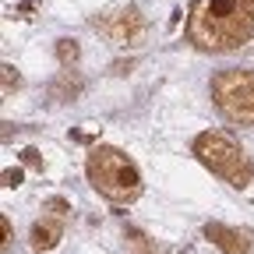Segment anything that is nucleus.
<instances>
[{
  "mask_svg": "<svg viewBox=\"0 0 254 254\" xmlns=\"http://www.w3.org/2000/svg\"><path fill=\"white\" fill-rule=\"evenodd\" d=\"M254 36V0H194L187 11V39L205 53L240 50Z\"/></svg>",
  "mask_w": 254,
  "mask_h": 254,
  "instance_id": "nucleus-1",
  "label": "nucleus"
},
{
  "mask_svg": "<svg viewBox=\"0 0 254 254\" xmlns=\"http://www.w3.org/2000/svg\"><path fill=\"white\" fill-rule=\"evenodd\" d=\"M85 173H88V184L113 205H131L141 194V173L134 159L113 145L92 148L85 159Z\"/></svg>",
  "mask_w": 254,
  "mask_h": 254,
  "instance_id": "nucleus-2",
  "label": "nucleus"
},
{
  "mask_svg": "<svg viewBox=\"0 0 254 254\" xmlns=\"http://www.w3.org/2000/svg\"><path fill=\"white\" fill-rule=\"evenodd\" d=\"M190 152L198 155V163L205 170H212L215 177H222L233 187H247L254 177V163L247 159V152L222 131H201L190 141Z\"/></svg>",
  "mask_w": 254,
  "mask_h": 254,
  "instance_id": "nucleus-3",
  "label": "nucleus"
},
{
  "mask_svg": "<svg viewBox=\"0 0 254 254\" xmlns=\"http://www.w3.org/2000/svg\"><path fill=\"white\" fill-rule=\"evenodd\" d=\"M215 110L230 124H254V71L230 67L212 78Z\"/></svg>",
  "mask_w": 254,
  "mask_h": 254,
  "instance_id": "nucleus-4",
  "label": "nucleus"
},
{
  "mask_svg": "<svg viewBox=\"0 0 254 254\" xmlns=\"http://www.w3.org/2000/svg\"><path fill=\"white\" fill-rule=\"evenodd\" d=\"M64 230H67V205H64L60 198H53L46 205V212L32 222V233H28V247L36 254H46L53 251L60 240H64Z\"/></svg>",
  "mask_w": 254,
  "mask_h": 254,
  "instance_id": "nucleus-5",
  "label": "nucleus"
},
{
  "mask_svg": "<svg viewBox=\"0 0 254 254\" xmlns=\"http://www.w3.org/2000/svg\"><path fill=\"white\" fill-rule=\"evenodd\" d=\"M95 28H99L103 36H110L113 43H120V46H134L145 36V18H141L138 7H124V11H113L103 21L95 18Z\"/></svg>",
  "mask_w": 254,
  "mask_h": 254,
  "instance_id": "nucleus-6",
  "label": "nucleus"
},
{
  "mask_svg": "<svg viewBox=\"0 0 254 254\" xmlns=\"http://www.w3.org/2000/svg\"><path fill=\"white\" fill-rule=\"evenodd\" d=\"M205 237L222 251V254H251L254 247V233L251 230H237V226H222V222H208Z\"/></svg>",
  "mask_w": 254,
  "mask_h": 254,
  "instance_id": "nucleus-7",
  "label": "nucleus"
},
{
  "mask_svg": "<svg viewBox=\"0 0 254 254\" xmlns=\"http://www.w3.org/2000/svg\"><path fill=\"white\" fill-rule=\"evenodd\" d=\"M57 57H60L64 67L78 64V43H74V39H57Z\"/></svg>",
  "mask_w": 254,
  "mask_h": 254,
  "instance_id": "nucleus-8",
  "label": "nucleus"
},
{
  "mask_svg": "<svg viewBox=\"0 0 254 254\" xmlns=\"http://www.w3.org/2000/svg\"><path fill=\"white\" fill-rule=\"evenodd\" d=\"M18 85V71L11 67V64H4V92H11Z\"/></svg>",
  "mask_w": 254,
  "mask_h": 254,
  "instance_id": "nucleus-9",
  "label": "nucleus"
},
{
  "mask_svg": "<svg viewBox=\"0 0 254 254\" xmlns=\"http://www.w3.org/2000/svg\"><path fill=\"white\" fill-rule=\"evenodd\" d=\"M0 233H4V251H7L11 240H14V233H11V219H7V215H0Z\"/></svg>",
  "mask_w": 254,
  "mask_h": 254,
  "instance_id": "nucleus-10",
  "label": "nucleus"
},
{
  "mask_svg": "<svg viewBox=\"0 0 254 254\" xmlns=\"http://www.w3.org/2000/svg\"><path fill=\"white\" fill-rule=\"evenodd\" d=\"M4 184H7V187H18V184H21V170H7V173H4Z\"/></svg>",
  "mask_w": 254,
  "mask_h": 254,
  "instance_id": "nucleus-11",
  "label": "nucleus"
},
{
  "mask_svg": "<svg viewBox=\"0 0 254 254\" xmlns=\"http://www.w3.org/2000/svg\"><path fill=\"white\" fill-rule=\"evenodd\" d=\"M25 163L36 166V163H39V152H36V148H28V152H25Z\"/></svg>",
  "mask_w": 254,
  "mask_h": 254,
  "instance_id": "nucleus-12",
  "label": "nucleus"
}]
</instances>
